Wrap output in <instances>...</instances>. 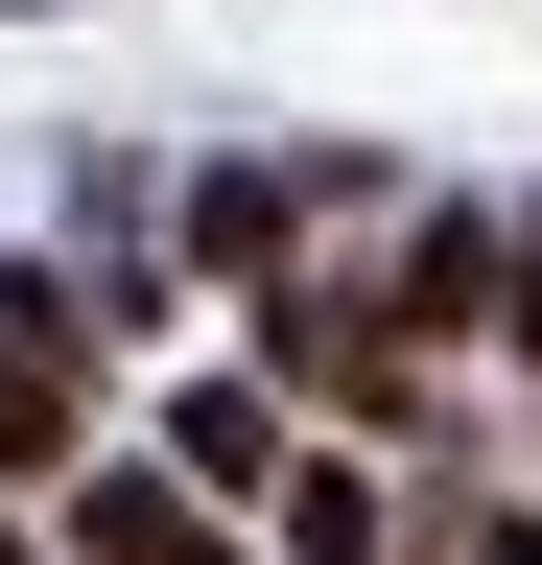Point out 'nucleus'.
<instances>
[{
    "label": "nucleus",
    "mask_w": 542,
    "mask_h": 565,
    "mask_svg": "<svg viewBox=\"0 0 542 565\" xmlns=\"http://www.w3.org/2000/svg\"><path fill=\"white\" fill-rule=\"evenodd\" d=\"M72 401H95V353H72V307L24 282V307H0V471H47V448H72Z\"/></svg>",
    "instance_id": "f257e3e1"
},
{
    "label": "nucleus",
    "mask_w": 542,
    "mask_h": 565,
    "mask_svg": "<svg viewBox=\"0 0 542 565\" xmlns=\"http://www.w3.org/2000/svg\"><path fill=\"white\" fill-rule=\"evenodd\" d=\"M72 565H236V542L189 519V494H142V471H95V494H72Z\"/></svg>",
    "instance_id": "f03ea898"
},
{
    "label": "nucleus",
    "mask_w": 542,
    "mask_h": 565,
    "mask_svg": "<svg viewBox=\"0 0 542 565\" xmlns=\"http://www.w3.org/2000/svg\"><path fill=\"white\" fill-rule=\"evenodd\" d=\"M378 542H401V494H378L354 448H307V471H284V565H378Z\"/></svg>",
    "instance_id": "7ed1b4c3"
},
{
    "label": "nucleus",
    "mask_w": 542,
    "mask_h": 565,
    "mask_svg": "<svg viewBox=\"0 0 542 565\" xmlns=\"http://www.w3.org/2000/svg\"><path fill=\"white\" fill-rule=\"evenodd\" d=\"M448 542H471V565H542V519H448Z\"/></svg>",
    "instance_id": "20e7f679"
},
{
    "label": "nucleus",
    "mask_w": 542,
    "mask_h": 565,
    "mask_svg": "<svg viewBox=\"0 0 542 565\" xmlns=\"http://www.w3.org/2000/svg\"><path fill=\"white\" fill-rule=\"evenodd\" d=\"M0 565H24V542H0Z\"/></svg>",
    "instance_id": "39448f33"
}]
</instances>
